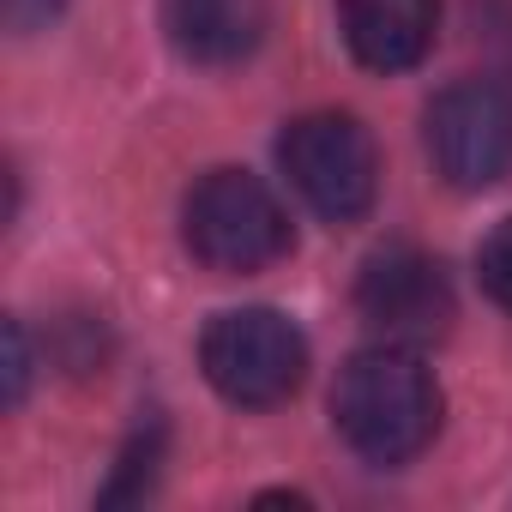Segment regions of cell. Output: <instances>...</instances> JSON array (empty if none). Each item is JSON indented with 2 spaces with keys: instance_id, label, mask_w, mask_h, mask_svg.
Returning <instances> with one entry per match:
<instances>
[{
  "instance_id": "obj_11",
  "label": "cell",
  "mask_w": 512,
  "mask_h": 512,
  "mask_svg": "<svg viewBox=\"0 0 512 512\" xmlns=\"http://www.w3.org/2000/svg\"><path fill=\"white\" fill-rule=\"evenodd\" d=\"M25 392H31V338L19 320H7V404L19 410Z\"/></svg>"
},
{
  "instance_id": "obj_9",
  "label": "cell",
  "mask_w": 512,
  "mask_h": 512,
  "mask_svg": "<svg viewBox=\"0 0 512 512\" xmlns=\"http://www.w3.org/2000/svg\"><path fill=\"white\" fill-rule=\"evenodd\" d=\"M157 458H163V422H157V416H145V422H139V434L127 440L121 464H115V482L103 488V506L145 500V488H151V476H157Z\"/></svg>"
},
{
  "instance_id": "obj_12",
  "label": "cell",
  "mask_w": 512,
  "mask_h": 512,
  "mask_svg": "<svg viewBox=\"0 0 512 512\" xmlns=\"http://www.w3.org/2000/svg\"><path fill=\"white\" fill-rule=\"evenodd\" d=\"M55 13H61V0H7V25H13L19 37L49 31V25H55Z\"/></svg>"
},
{
  "instance_id": "obj_6",
  "label": "cell",
  "mask_w": 512,
  "mask_h": 512,
  "mask_svg": "<svg viewBox=\"0 0 512 512\" xmlns=\"http://www.w3.org/2000/svg\"><path fill=\"white\" fill-rule=\"evenodd\" d=\"M356 314L380 332V344L422 350L452 326V278L434 253L392 241L368 253V266L356 278Z\"/></svg>"
},
{
  "instance_id": "obj_2",
  "label": "cell",
  "mask_w": 512,
  "mask_h": 512,
  "mask_svg": "<svg viewBox=\"0 0 512 512\" xmlns=\"http://www.w3.org/2000/svg\"><path fill=\"white\" fill-rule=\"evenodd\" d=\"M181 241L205 272L247 278V272L278 266L290 253V217L260 175L211 169L193 181V193L181 205Z\"/></svg>"
},
{
  "instance_id": "obj_1",
  "label": "cell",
  "mask_w": 512,
  "mask_h": 512,
  "mask_svg": "<svg viewBox=\"0 0 512 512\" xmlns=\"http://www.w3.org/2000/svg\"><path fill=\"white\" fill-rule=\"evenodd\" d=\"M332 422L368 464H410L440 428V386L404 344L356 350L332 386Z\"/></svg>"
},
{
  "instance_id": "obj_3",
  "label": "cell",
  "mask_w": 512,
  "mask_h": 512,
  "mask_svg": "<svg viewBox=\"0 0 512 512\" xmlns=\"http://www.w3.org/2000/svg\"><path fill=\"white\" fill-rule=\"evenodd\" d=\"M278 163L320 223H362L374 211L380 151L356 115H338V109L296 115L278 139Z\"/></svg>"
},
{
  "instance_id": "obj_10",
  "label": "cell",
  "mask_w": 512,
  "mask_h": 512,
  "mask_svg": "<svg viewBox=\"0 0 512 512\" xmlns=\"http://www.w3.org/2000/svg\"><path fill=\"white\" fill-rule=\"evenodd\" d=\"M476 278H482V290L512 314V217H500V223L482 235V247H476Z\"/></svg>"
},
{
  "instance_id": "obj_4",
  "label": "cell",
  "mask_w": 512,
  "mask_h": 512,
  "mask_svg": "<svg viewBox=\"0 0 512 512\" xmlns=\"http://www.w3.org/2000/svg\"><path fill=\"white\" fill-rule=\"evenodd\" d=\"M199 368L217 398L241 410L284 404L308 374V338L278 308H229L199 338Z\"/></svg>"
},
{
  "instance_id": "obj_8",
  "label": "cell",
  "mask_w": 512,
  "mask_h": 512,
  "mask_svg": "<svg viewBox=\"0 0 512 512\" xmlns=\"http://www.w3.org/2000/svg\"><path fill=\"white\" fill-rule=\"evenodd\" d=\"M169 43L193 67H241L266 43V0H169Z\"/></svg>"
},
{
  "instance_id": "obj_7",
  "label": "cell",
  "mask_w": 512,
  "mask_h": 512,
  "mask_svg": "<svg viewBox=\"0 0 512 512\" xmlns=\"http://www.w3.org/2000/svg\"><path fill=\"white\" fill-rule=\"evenodd\" d=\"M338 31L368 73H410L440 31V0H338Z\"/></svg>"
},
{
  "instance_id": "obj_5",
  "label": "cell",
  "mask_w": 512,
  "mask_h": 512,
  "mask_svg": "<svg viewBox=\"0 0 512 512\" xmlns=\"http://www.w3.org/2000/svg\"><path fill=\"white\" fill-rule=\"evenodd\" d=\"M422 139L434 157V175L458 193H482L512 175V91L500 79H458L446 85L428 115Z\"/></svg>"
}]
</instances>
